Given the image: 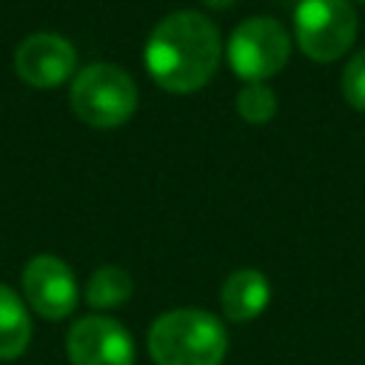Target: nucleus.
I'll return each instance as SVG.
<instances>
[{
	"label": "nucleus",
	"instance_id": "nucleus-1",
	"mask_svg": "<svg viewBox=\"0 0 365 365\" xmlns=\"http://www.w3.org/2000/svg\"><path fill=\"white\" fill-rule=\"evenodd\" d=\"M222 60L220 29L200 11H174L163 17L145 43V68L151 80L171 94L202 88Z\"/></svg>",
	"mask_w": 365,
	"mask_h": 365
},
{
	"label": "nucleus",
	"instance_id": "nucleus-2",
	"mask_svg": "<svg viewBox=\"0 0 365 365\" xmlns=\"http://www.w3.org/2000/svg\"><path fill=\"white\" fill-rule=\"evenodd\" d=\"M228 334L222 319L200 308H174L148 328V354L154 365H222Z\"/></svg>",
	"mask_w": 365,
	"mask_h": 365
},
{
	"label": "nucleus",
	"instance_id": "nucleus-3",
	"mask_svg": "<svg viewBox=\"0 0 365 365\" xmlns=\"http://www.w3.org/2000/svg\"><path fill=\"white\" fill-rule=\"evenodd\" d=\"M137 83L111 63L86 66L68 88L71 111L91 128H117L137 111Z\"/></svg>",
	"mask_w": 365,
	"mask_h": 365
},
{
	"label": "nucleus",
	"instance_id": "nucleus-4",
	"mask_svg": "<svg viewBox=\"0 0 365 365\" xmlns=\"http://www.w3.org/2000/svg\"><path fill=\"white\" fill-rule=\"evenodd\" d=\"M356 11L348 0H299L294 34L299 51L314 63L339 60L356 40Z\"/></svg>",
	"mask_w": 365,
	"mask_h": 365
},
{
	"label": "nucleus",
	"instance_id": "nucleus-5",
	"mask_svg": "<svg viewBox=\"0 0 365 365\" xmlns=\"http://www.w3.org/2000/svg\"><path fill=\"white\" fill-rule=\"evenodd\" d=\"M291 57V37L274 17H248L228 37V63L245 83L274 77Z\"/></svg>",
	"mask_w": 365,
	"mask_h": 365
},
{
	"label": "nucleus",
	"instance_id": "nucleus-6",
	"mask_svg": "<svg viewBox=\"0 0 365 365\" xmlns=\"http://www.w3.org/2000/svg\"><path fill=\"white\" fill-rule=\"evenodd\" d=\"M66 354L71 365H134V342L123 322L88 314L68 328Z\"/></svg>",
	"mask_w": 365,
	"mask_h": 365
},
{
	"label": "nucleus",
	"instance_id": "nucleus-7",
	"mask_svg": "<svg viewBox=\"0 0 365 365\" xmlns=\"http://www.w3.org/2000/svg\"><path fill=\"white\" fill-rule=\"evenodd\" d=\"M23 294L43 319H66L77 308L74 271L54 254H37L23 268Z\"/></svg>",
	"mask_w": 365,
	"mask_h": 365
},
{
	"label": "nucleus",
	"instance_id": "nucleus-8",
	"mask_svg": "<svg viewBox=\"0 0 365 365\" xmlns=\"http://www.w3.org/2000/svg\"><path fill=\"white\" fill-rule=\"evenodd\" d=\"M77 66L74 46L54 31H34L20 40L14 48V71L26 86L57 88L63 86Z\"/></svg>",
	"mask_w": 365,
	"mask_h": 365
},
{
	"label": "nucleus",
	"instance_id": "nucleus-9",
	"mask_svg": "<svg viewBox=\"0 0 365 365\" xmlns=\"http://www.w3.org/2000/svg\"><path fill=\"white\" fill-rule=\"evenodd\" d=\"M268 302H271V282L257 268L234 271L220 288V305H222V314L231 322L257 319L265 311Z\"/></svg>",
	"mask_w": 365,
	"mask_h": 365
},
{
	"label": "nucleus",
	"instance_id": "nucleus-10",
	"mask_svg": "<svg viewBox=\"0 0 365 365\" xmlns=\"http://www.w3.org/2000/svg\"><path fill=\"white\" fill-rule=\"evenodd\" d=\"M31 342V317L23 299L0 282V359H17Z\"/></svg>",
	"mask_w": 365,
	"mask_h": 365
},
{
	"label": "nucleus",
	"instance_id": "nucleus-11",
	"mask_svg": "<svg viewBox=\"0 0 365 365\" xmlns=\"http://www.w3.org/2000/svg\"><path fill=\"white\" fill-rule=\"evenodd\" d=\"M134 291V279L120 265H103L97 268L86 282V302L94 311H108L123 305Z\"/></svg>",
	"mask_w": 365,
	"mask_h": 365
},
{
	"label": "nucleus",
	"instance_id": "nucleus-12",
	"mask_svg": "<svg viewBox=\"0 0 365 365\" xmlns=\"http://www.w3.org/2000/svg\"><path fill=\"white\" fill-rule=\"evenodd\" d=\"M237 114L251 125H265L277 114V94L265 83H245L237 91Z\"/></svg>",
	"mask_w": 365,
	"mask_h": 365
},
{
	"label": "nucleus",
	"instance_id": "nucleus-13",
	"mask_svg": "<svg viewBox=\"0 0 365 365\" xmlns=\"http://www.w3.org/2000/svg\"><path fill=\"white\" fill-rule=\"evenodd\" d=\"M342 97L351 103V108L365 111V51H356L345 68H342Z\"/></svg>",
	"mask_w": 365,
	"mask_h": 365
},
{
	"label": "nucleus",
	"instance_id": "nucleus-14",
	"mask_svg": "<svg viewBox=\"0 0 365 365\" xmlns=\"http://www.w3.org/2000/svg\"><path fill=\"white\" fill-rule=\"evenodd\" d=\"M208 9H228V6H234L237 0H202Z\"/></svg>",
	"mask_w": 365,
	"mask_h": 365
},
{
	"label": "nucleus",
	"instance_id": "nucleus-15",
	"mask_svg": "<svg viewBox=\"0 0 365 365\" xmlns=\"http://www.w3.org/2000/svg\"><path fill=\"white\" fill-rule=\"evenodd\" d=\"M359 3H365V0H359Z\"/></svg>",
	"mask_w": 365,
	"mask_h": 365
}]
</instances>
